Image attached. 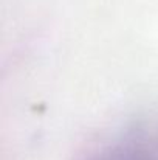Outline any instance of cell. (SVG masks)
Here are the masks:
<instances>
[{
    "instance_id": "cell-1",
    "label": "cell",
    "mask_w": 158,
    "mask_h": 160,
    "mask_svg": "<svg viewBox=\"0 0 158 160\" xmlns=\"http://www.w3.org/2000/svg\"><path fill=\"white\" fill-rule=\"evenodd\" d=\"M78 160H158V124H136L105 137Z\"/></svg>"
}]
</instances>
